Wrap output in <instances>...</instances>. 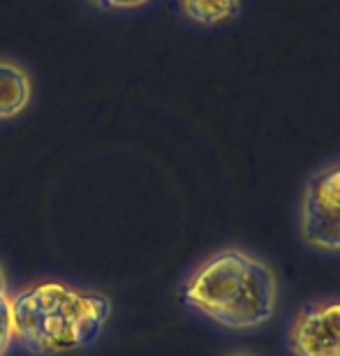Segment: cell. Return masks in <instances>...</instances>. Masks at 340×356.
Returning a JSON list of instances; mask_svg holds the SVG:
<instances>
[{
    "label": "cell",
    "mask_w": 340,
    "mask_h": 356,
    "mask_svg": "<svg viewBox=\"0 0 340 356\" xmlns=\"http://www.w3.org/2000/svg\"><path fill=\"white\" fill-rule=\"evenodd\" d=\"M33 95L35 86L28 70L17 60L0 58V123L24 116Z\"/></svg>",
    "instance_id": "5"
},
{
    "label": "cell",
    "mask_w": 340,
    "mask_h": 356,
    "mask_svg": "<svg viewBox=\"0 0 340 356\" xmlns=\"http://www.w3.org/2000/svg\"><path fill=\"white\" fill-rule=\"evenodd\" d=\"M90 3L100 10H134V7H141L151 0H90Z\"/></svg>",
    "instance_id": "8"
},
{
    "label": "cell",
    "mask_w": 340,
    "mask_h": 356,
    "mask_svg": "<svg viewBox=\"0 0 340 356\" xmlns=\"http://www.w3.org/2000/svg\"><path fill=\"white\" fill-rule=\"evenodd\" d=\"M179 301L188 312L218 329L252 333L275 317L280 282L261 257L227 245L188 270L179 284Z\"/></svg>",
    "instance_id": "1"
},
{
    "label": "cell",
    "mask_w": 340,
    "mask_h": 356,
    "mask_svg": "<svg viewBox=\"0 0 340 356\" xmlns=\"http://www.w3.org/2000/svg\"><path fill=\"white\" fill-rule=\"evenodd\" d=\"M10 280L3 264H0V356H7L14 347V336H12V310H10Z\"/></svg>",
    "instance_id": "7"
},
{
    "label": "cell",
    "mask_w": 340,
    "mask_h": 356,
    "mask_svg": "<svg viewBox=\"0 0 340 356\" xmlns=\"http://www.w3.org/2000/svg\"><path fill=\"white\" fill-rule=\"evenodd\" d=\"M179 7L197 26H222L241 12V0H179Z\"/></svg>",
    "instance_id": "6"
},
{
    "label": "cell",
    "mask_w": 340,
    "mask_h": 356,
    "mask_svg": "<svg viewBox=\"0 0 340 356\" xmlns=\"http://www.w3.org/2000/svg\"><path fill=\"white\" fill-rule=\"evenodd\" d=\"M14 345L31 356H67L93 347L113 315L100 289L58 277L33 280L12 289Z\"/></svg>",
    "instance_id": "2"
},
{
    "label": "cell",
    "mask_w": 340,
    "mask_h": 356,
    "mask_svg": "<svg viewBox=\"0 0 340 356\" xmlns=\"http://www.w3.org/2000/svg\"><path fill=\"white\" fill-rule=\"evenodd\" d=\"M289 356H340V296L303 303L285 326Z\"/></svg>",
    "instance_id": "4"
},
{
    "label": "cell",
    "mask_w": 340,
    "mask_h": 356,
    "mask_svg": "<svg viewBox=\"0 0 340 356\" xmlns=\"http://www.w3.org/2000/svg\"><path fill=\"white\" fill-rule=\"evenodd\" d=\"M301 238L317 252L340 254V160L308 178L299 211Z\"/></svg>",
    "instance_id": "3"
},
{
    "label": "cell",
    "mask_w": 340,
    "mask_h": 356,
    "mask_svg": "<svg viewBox=\"0 0 340 356\" xmlns=\"http://www.w3.org/2000/svg\"><path fill=\"white\" fill-rule=\"evenodd\" d=\"M225 356H257L254 352H248V350H234V352H227Z\"/></svg>",
    "instance_id": "9"
}]
</instances>
